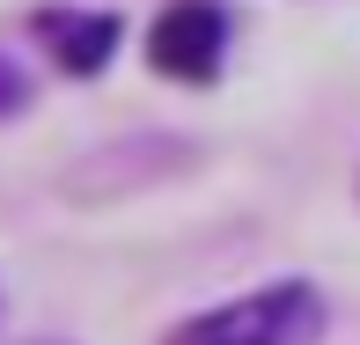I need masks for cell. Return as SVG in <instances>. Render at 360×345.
I'll return each mask as SVG.
<instances>
[{
  "label": "cell",
  "instance_id": "6da1fadb",
  "mask_svg": "<svg viewBox=\"0 0 360 345\" xmlns=\"http://www.w3.org/2000/svg\"><path fill=\"white\" fill-rule=\"evenodd\" d=\"M316 338H323V294L309 279H287V287H257L243 301L191 316L169 345H316Z\"/></svg>",
  "mask_w": 360,
  "mask_h": 345
},
{
  "label": "cell",
  "instance_id": "7a4b0ae2",
  "mask_svg": "<svg viewBox=\"0 0 360 345\" xmlns=\"http://www.w3.org/2000/svg\"><path fill=\"white\" fill-rule=\"evenodd\" d=\"M221 44H228V15L214 0H176V8H162L155 37H147V52H155L162 74L176 81H206L221 67Z\"/></svg>",
  "mask_w": 360,
  "mask_h": 345
},
{
  "label": "cell",
  "instance_id": "3957f363",
  "mask_svg": "<svg viewBox=\"0 0 360 345\" xmlns=\"http://www.w3.org/2000/svg\"><path fill=\"white\" fill-rule=\"evenodd\" d=\"M37 30H44V44L59 52L67 74H96L110 52H118V15H67V8H52V15H37Z\"/></svg>",
  "mask_w": 360,
  "mask_h": 345
},
{
  "label": "cell",
  "instance_id": "277c9868",
  "mask_svg": "<svg viewBox=\"0 0 360 345\" xmlns=\"http://www.w3.org/2000/svg\"><path fill=\"white\" fill-rule=\"evenodd\" d=\"M22 96H30L22 67H15V59H0V118H15V110H22Z\"/></svg>",
  "mask_w": 360,
  "mask_h": 345
}]
</instances>
